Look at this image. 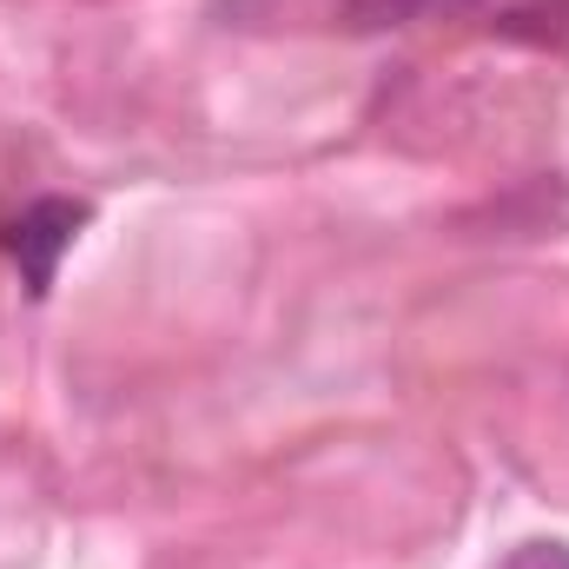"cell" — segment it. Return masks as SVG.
I'll use <instances>...</instances> for the list:
<instances>
[{
    "label": "cell",
    "instance_id": "obj_1",
    "mask_svg": "<svg viewBox=\"0 0 569 569\" xmlns=\"http://www.w3.org/2000/svg\"><path fill=\"white\" fill-rule=\"evenodd\" d=\"M80 226H87V206H80V199H33V206L7 226V259L20 266V279H27L33 298L53 291V272H60L67 246L80 239Z\"/></svg>",
    "mask_w": 569,
    "mask_h": 569
},
{
    "label": "cell",
    "instance_id": "obj_2",
    "mask_svg": "<svg viewBox=\"0 0 569 569\" xmlns=\"http://www.w3.org/2000/svg\"><path fill=\"white\" fill-rule=\"evenodd\" d=\"M345 20L358 33H385V27H425V20H463L483 0H338Z\"/></svg>",
    "mask_w": 569,
    "mask_h": 569
},
{
    "label": "cell",
    "instance_id": "obj_3",
    "mask_svg": "<svg viewBox=\"0 0 569 569\" xmlns=\"http://www.w3.org/2000/svg\"><path fill=\"white\" fill-rule=\"evenodd\" d=\"M497 569H569V543L557 537H537V543H517Z\"/></svg>",
    "mask_w": 569,
    "mask_h": 569
}]
</instances>
